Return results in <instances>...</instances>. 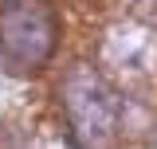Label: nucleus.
Listing matches in <instances>:
<instances>
[{"label":"nucleus","instance_id":"obj_3","mask_svg":"<svg viewBox=\"0 0 157 149\" xmlns=\"http://www.w3.org/2000/svg\"><path fill=\"white\" fill-rule=\"evenodd\" d=\"M102 67L122 78H141L157 67V39L145 24L122 20L102 36Z\"/></svg>","mask_w":157,"mask_h":149},{"label":"nucleus","instance_id":"obj_1","mask_svg":"<svg viewBox=\"0 0 157 149\" xmlns=\"http://www.w3.org/2000/svg\"><path fill=\"white\" fill-rule=\"evenodd\" d=\"M63 110L71 122L78 149H106L118 133V118H122V102H118L110 78L90 67V63H75L67 78H63Z\"/></svg>","mask_w":157,"mask_h":149},{"label":"nucleus","instance_id":"obj_2","mask_svg":"<svg viewBox=\"0 0 157 149\" xmlns=\"http://www.w3.org/2000/svg\"><path fill=\"white\" fill-rule=\"evenodd\" d=\"M55 12L47 0H4L0 4V55L20 74L39 71L55 51Z\"/></svg>","mask_w":157,"mask_h":149}]
</instances>
